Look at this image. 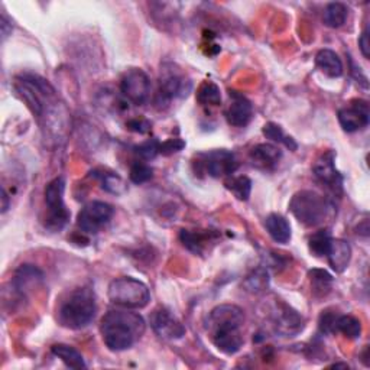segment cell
<instances>
[{"label":"cell","instance_id":"18","mask_svg":"<svg viewBox=\"0 0 370 370\" xmlns=\"http://www.w3.org/2000/svg\"><path fill=\"white\" fill-rule=\"evenodd\" d=\"M249 158L252 160L253 167L270 171L275 169L282 158V151L270 143H259L250 149Z\"/></svg>","mask_w":370,"mask_h":370},{"label":"cell","instance_id":"13","mask_svg":"<svg viewBox=\"0 0 370 370\" xmlns=\"http://www.w3.org/2000/svg\"><path fill=\"white\" fill-rule=\"evenodd\" d=\"M339 122L343 131L347 133H355L367 127L370 120L369 103L366 100H353L347 106L339 110Z\"/></svg>","mask_w":370,"mask_h":370},{"label":"cell","instance_id":"22","mask_svg":"<svg viewBox=\"0 0 370 370\" xmlns=\"http://www.w3.org/2000/svg\"><path fill=\"white\" fill-rule=\"evenodd\" d=\"M51 353L58 358L64 364H66L67 367H71V369H84L87 367L84 359H83V355L80 353L77 349H74L73 346H68V344H54L51 347Z\"/></svg>","mask_w":370,"mask_h":370},{"label":"cell","instance_id":"2","mask_svg":"<svg viewBox=\"0 0 370 370\" xmlns=\"http://www.w3.org/2000/svg\"><path fill=\"white\" fill-rule=\"evenodd\" d=\"M147 331V323L140 314L132 310H110L100 324V333L106 347L111 351L131 349Z\"/></svg>","mask_w":370,"mask_h":370},{"label":"cell","instance_id":"35","mask_svg":"<svg viewBox=\"0 0 370 370\" xmlns=\"http://www.w3.org/2000/svg\"><path fill=\"white\" fill-rule=\"evenodd\" d=\"M185 148V142L180 138H171V139H167L165 142H163L159 145V154L160 155H172V154H176L180 152Z\"/></svg>","mask_w":370,"mask_h":370},{"label":"cell","instance_id":"40","mask_svg":"<svg viewBox=\"0 0 370 370\" xmlns=\"http://www.w3.org/2000/svg\"><path fill=\"white\" fill-rule=\"evenodd\" d=\"M2 200H3V204H2V213H6L8 208H9V196L5 188H2Z\"/></svg>","mask_w":370,"mask_h":370},{"label":"cell","instance_id":"7","mask_svg":"<svg viewBox=\"0 0 370 370\" xmlns=\"http://www.w3.org/2000/svg\"><path fill=\"white\" fill-rule=\"evenodd\" d=\"M64 192H66V180L62 176H57L45 188V205L48 208L45 228L53 232L62 230L70 220V212L64 203Z\"/></svg>","mask_w":370,"mask_h":370},{"label":"cell","instance_id":"6","mask_svg":"<svg viewBox=\"0 0 370 370\" xmlns=\"http://www.w3.org/2000/svg\"><path fill=\"white\" fill-rule=\"evenodd\" d=\"M110 301L127 310H142L151 301V293L147 284L132 278L122 277L113 279L109 285Z\"/></svg>","mask_w":370,"mask_h":370},{"label":"cell","instance_id":"14","mask_svg":"<svg viewBox=\"0 0 370 370\" xmlns=\"http://www.w3.org/2000/svg\"><path fill=\"white\" fill-rule=\"evenodd\" d=\"M151 327L164 340H178L185 335V327L169 310L159 307L151 314Z\"/></svg>","mask_w":370,"mask_h":370},{"label":"cell","instance_id":"28","mask_svg":"<svg viewBox=\"0 0 370 370\" xmlns=\"http://www.w3.org/2000/svg\"><path fill=\"white\" fill-rule=\"evenodd\" d=\"M263 135L270 139L272 142H277V143H281V145H285V147L289 149V151H297L298 148V145L295 142V139L293 136H288L285 132H284V129L277 124V123H266L263 126Z\"/></svg>","mask_w":370,"mask_h":370},{"label":"cell","instance_id":"19","mask_svg":"<svg viewBox=\"0 0 370 370\" xmlns=\"http://www.w3.org/2000/svg\"><path fill=\"white\" fill-rule=\"evenodd\" d=\"M327 259L333 270L342 273L347 269L351 261V246L343 239H331L327 252Z\"/></svg>","mask_w":370,"mask_h":370},{"label":"cell","instance_id":"24","mask_svg":"<svg viewBox=\"0 0 370 370\" xmlns=\"http://www.w3.org/2000/svg\"><path fill=\"white\" fill-rule=\"evenodd\" d=\"M349 16V8L344 3H330L324 9L323 22L326 26L337 29L346 24Z\"/></svg>","mask_w":370,"mask_h":370},{"label":"cell","instance_id":"8","mask_svg":"<svg viewBox=\"0 0 370 370\" xmlns=\"http://www.w3.org/2000/svg\"><path fill=\"white\" fill-rule=\"evenodd\" d=\"M189 90L191 83L175 64L167 62L160 67L159 91L156 95V104L159 107L168 106L176 98H185Z\"/></svg>","mask_w":370,"mask_h":370},{"label":"cell","instance_id":"32","mask_svg":"<svg viewBox=\"0 0 370 370\" xmlns=\"http://www.w3.org/2000/svg\"><path fill=\"white\" fill-rule=\"evenodd\" d=\"M268 285H269V277H268L266 269L263 268H257L256 270H253L245 281V286L248 291L255 293V294L265 291Z\"/></svg>","mask_w":370,"mask_h":370},{"label":"cell","instance_id":"27","mask_svg":"<svg viewBox=\"0 0 370 370\" xmlns=\"http://www.w3.org/2000/svg\"><path fill=\"white\" fill-rule=\"evenodd\" d=\"M226 188L232 192V194L240 200V201H248L252 192V180L249 176H232L226 183H224Z\"/></svg>","mask_w":370,"mask_h":370},{"label":"cell","instance_id":"29","mask_svg":"<svg viewBox=\"0 0 370 370\" xmlns=\"http://www.w3.org/2000/svg\"><path fill=\"white\" fill-rule=\"evenodd\" d=\"M197 102L201 106H220L221 91L213 82H204L197 91Z\"/></svg>","mask_w":370,"mask_h":370},{"label":"cell","instance_id":"26","mask_svg":"<svg viewBox=\"0 0 370 370\" xmlns=\"http://www.w3.org/2000/svg\"><path fill=\"white\" fill-rule=\"evenodd\" d=\"M311 279L313 293L315 297H324L330 293L333 285V277L324 269H313L308 272Z\"/></svg>","mask_w":370,"mask_h":370},{"label":"cell","instance_id":"16","mask_svg":"<svg viewBox=\"0 0 370 370\" xmlns=\"http://www.w3.org/2000/svg\"><path fill=\"white\" fill-rule=\"evenodd\" d=\"M273 323H275L277 331L282 335H295L304 329L302 317L282 302L277 304L275 313H273Z\"/></svg>","mask_w":370,"mask_h":370},{"label":"cell","instance_id":"23","mask_svg":"<svg viewBox=\"0 0 370 370\" xmlns=\"http://www.w3.org/2000/svg\"><path fill=\"white\" fill-rule=\"evenodd\" d=\"M216 234L212 232H191V230H183L180 234V239L183 245L196 255H203L207 243L210 242L212 237Z\"/></svg>","mask_w":370,"mask_h":370},{"label":"cell","instance_id":"9","mask_svg":"<svg viewBox=\"0 0 370 370\" xmlns=\"http://www.w3.org/2000/svg\"><path fill=\"white\" fill-rule=\"evenodd\" d=\"M113 207L104 201H91L77 217V228L87 234H98L113 217Z\"/></svg>","mask_w":370,"mask_h":370},{"label":"cell","instance_id":"11","mask_svg":"<svg viewBox=\"0 0 370 370\" xmlns=\"http://www.w3.org/2000/svg\"><path fill=\"white\" fill-rule=\"evenodd\" d=\"M200 165L205 174L213 178L232 175L239 168V163L233 152L228 149H216L200 155Z\"/></svg>","mask_w":370,"mask_h":370},{"label":"cell","instance_id":"41","mask_svg":"<svg viewBox=\"0 0 370 370\" xmlns=\"http://www.w3.org/2000/svg\"><path fill=\"white\" fill-rule=\"evenodd\" d=\"M330 367H344V369H349V364L347 363H334V364H331Z\"/></svg>","mask_w":370,"mask_h":370},{"label":"cell","instance_id":"20","mask_svg":"<svg viewBox=\"0 0 370 370\" xmlns=\"http://www.w3.org/2000/svg\"><path fill=\"white\" fill-rule=\"evenodd\" d=\"M265 228L268 234L275 240L277 243L286 245L289 243V240L293 237L291 232V224L288 223V220L277 213H272L265 219Z\"/></svg>","mask_w":370,"mask_h":370},{"label":"cell","instance_id":"12","mask_svg":"<svg viewBox=\"0 0 370 370\" xmlns=\"http://www.w3.org/2000/svg\"><path fill=\"white\" fill-rule=\"evenodd\" d=\"M335 154L333 151H327L321 155L313 167V172L315 178L326 185L329 191H331L334 196H340L343 189V176L335 168Z\"/></svg>","mask_w":370,"mask_h":370},{"label":"cell","instance_id":"34","mask_svg":"<svg viewBox=\"0 0 370 370\" xmlns=\"http://www.w3.org/2000/svg\"><path fill=\"white\" fill-rule=\"evenodd\" d=\"M159 145H160V142L158 139L152 138V139H148L147 142L140 143L139 147L135 148V151L143 160H151L159 155Z\"/></svg>","mask_w":370,"mask_h":370},{"label":"cell","instance_id":"38","mask_svg":"<svg viewBox=\"0 0 370 370\" xmlns=\"http://www.w3.org/2000/svg\"><path fill=\"white\" fill-rule=\"evenodd\" d=\"M359 46H360V51H362V55L364 58H369L370 57V42H369V28H366L363 30V34L359 39Z\"/></svg>","mask_w":370,"mask_h":370},{"label":"cell","instance_id":"31","mask_svg":"<svg viewBox=\"0 0 370 370\" xmlns=\"http://www.w3.org/2000/svg\"><path fill=\"white\" fill-rule=\"evenodd\" d=\"M102 188L113 196H122L127 191V184L120 175L115 172H104L100 175Z\"/></svg>","mask_w":370,"mask_h":370},{"label":"cell","instance_id":"3","mask_svg":"<svg viewBox=\"0 0 370 370\" xmlns=\"http://www.w3.org/2000/svg\"><path fill=\"white\" fill-rule=\"evenodd\" d=\"M15 89L19 93L29 110L37 118L51 116L58 110V95L55 89L45 78L37 74H21L15 80Z\"/></svg>","mask_w":370,"mask_h":370},{"label":"cell","instance_id":"15","mask_svg":"<svg viewBox=\"0 0 370 370\" xmlns=\"http://www.w3.org/2000/svg\"><path fill=\"white\" fill-rule=\"evenodd\" d=\"M44 272L34 265H21L15 272L12 285L15 293L19 297H26L32 289H35L44 282Z\"/></svg>","mask_w":370,"mask_h":370},{"label":"cell","instance_id":"5","mask_svg":"<svg viewBox=\"0 0 370 370\" xmlns=\"http://www.w3.org/2000/svg\"><path fill=\"white\" fill-rule=\"evenodd\" d=\"M289 210L294 217L307 228H315L323 224L333 210V204L311 189L298 191L289 203Z\"/></svg>","mask_w":370,"mask_h":370},{"label":"cell","instance_id":"10","mask_svg":"<svg viewBox=\"0 0 370 370\" xmlns=\"http://www.w3.org/2000/svg\"><path fill=\"white\" fill-rule=\"evenodd\" d=\"M120 91L127 102H131L136 106H142L149 100L151 80L143 70L132 68L123 74L120 82Z\"/></svg>","mask_w":370,"mask_h":370},{"label":"cell","instance_id":"30","mask_svg":"<svg viewBox=\"0 0 370 370\" xmlns=\"http://www.w3.org/2000/svg\"><path fill=\"white\" fill-rule=\"evenodd\" d=\"M331 234L329 229H323V230H318L317 233H314L310 237V252L317 256V257H323L327 255L329 248H330V242H331Z\"/></svg>","mask_w":370,"mask_h":370},{"label":"cell","instance_id":"36","mask_svg":"<svg viewBox=\"0 0 370 370\" xmlns=\"http://www.w3.org/2000/svg\"><path fill=\"white\" fill-rule=\"evenodd\" d=\"M151 122L143 119V118H135V119H131L127 123H126V129L131 132H135V133H140V135H145V133H149L151 132Z\"/></svg>","mask_w":370,"mask_h":370},{"label":"cell","instance_id":"1","mask_svg":"<svg viewBox=\"0 0 370 370\" xmlns=\"http://www.w3.org/2000/svg\"><path fill=\"white\" fill-rule=\"evenodd\" d=\"M245 313L233 304L217 305L208 314L205 330L213 344L224 355H236L243 347Z\"/></svg>","mask_w":370,"mask_h":370},{"label":"cell","instance_id":"4","mask_svg":"<svg viewBox=\"0 0 370 370\" xmlns=\"http://www.w3.org/2000/svg\"><path fill=\"white\" fill-rule=\"evenodd\" d=\"M94 291L89 286L77 288L64 299L58 308V321L62 327L70 330L86 329L95 317Z\"/></svg>","mask_w":370,"mask_h":370},{"label":"cell","instance_id":"33","mask_svg":"<svg viewBox=\"0 0 370 370\" xmlns=\"http://www.w3.org/2000/svg\"><path fill=\"white\" fill-rule=\"evenodd\" d=\"M154 175V169L147 165L145 163H135L132 167H131V172H129V178H131V181L133 184H145L148 183Z\"/></svg>","mask_w":370,"mask_h":370},{"label":"cell","instance_id":"39","mask_svg":"<svg viewBox=\"0 0 370 370\" xmlns=\"http://www.w3.org/2000/svg\"><path fill=\"white\" fill-rule=\"evenodd\" d=\"M0 29H2V41H5L12 34V25L9 24L5 15L0 18Z\"/></svg>","mask_w":370,"mask_h":370},{"label":"cell","instance_id":"25","mask_svg":"<svg viewBox=\"0 0 370 370\" xmlns=\"http://www.w3.org/2000/svg\"><path fill=\"white\" fill-rule=\"evenodd\" d=\"M335 333H342L350 340H356L362 334V323L353 315H339L335 321Z\"/></svg>","mask_w":370,"mask_h":370},{"label":"cell","instance_id":"21","mask_svg":"<svg viewBox=\"0 0 370 370\" xmlns=\"http://www.w3.org/2000/svg\"><path fill=\"white\" fill-rule=\"evenodd\" d=\"M315 64L327 77L339 78L343 75V62L333 50H321L315 55Z\"/></svg>","mask_w":370,"mask_h":370},{"label":"cell","instance_id":"37","mask_svg":"<svg viewBox=\"0 0 370 370\" xmlns=\"http://www.w3.org/2000/svg\"><path fill=\"white\" fill-rule=\"evenodd\" d=\"M337 314L326 311L321 314L320 317V331L323 334H331L335 333V321H337Z\"/></svg>","mask_w":370,"mask_h":370},{"label":"cell","instance_id":"17","mask_svg":"<svg viewBox=\"0 0 370 370\" xmlns=\"http://www.w3.org/2000/svg\"><path fill=\"white\" fill-rule=\"evenodd\" d=\"M232 103L226 110L228 123L234 127H245L250 123L253 118V106L243 94L237 91H230Z\"/></svg>","mask_w":370,"mask_h":370}]
</instances>
